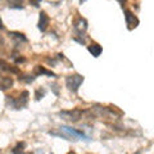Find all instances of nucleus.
Masks as SVG:
<instances>
[{
	"mask_svg": "<svg viewBox=\"0 0 154 154\" xmlns=\"http://www.w3.org/2000/svg\"><path fill=\"white\" fill-rule=\"evenodd\" d=\"M27 102H28V91H22L21 95L17 99L12 98V96H7V103L13 109H21L23 107H26Z\"/></svg>",
	"mask_w": 154,
	"mask_h": 154,
	"instance_id": "1",
	"label": "nucleus"
},
{
	"mask_svg": "<svg viewBox=\"0 0 154 154\" xmlns=\"http://www.w3.org/2000/svg\"><path fill=\"white\" fill-rule=\"evenodd\" d=\"M84 82V77L80 76V75H72L68 76L66 79V85L72 93H77V90L81 86V84Z\"/></svg>",
	"mask_w": 154,
	"mask_h": 154,
	"instance_id": "2",
	"label": "nucleus"
},
{
	"mask_svg": "<svg viewBox=\"0 0 154 154\" xmlns=\"http://www.w3.org/2000/svg\"><path fill=\"white\" fill-rule=\"evenodd\" d=\"M82 113L84 112L81 109H73V110H63V112H59V116L63 117L64 119H68L71 122H77L82 117Z\"/></svg>",
	"mask_w": 154,
	"mask_h": 154,
	"instance_id": "3",
	"label": "nucleus"
},
{
	"mask_svg": "<svg viewBox=\"0 0 154 154\" xmlns=\"http://www.w3.org/2000/svg\"><path fill=\"white\" fill-rule=\"evenodd\" d=\"M125 18H126V23H127L128 30H132V28L137 27L139 19L131 11H125Z\"/></svg>",
	"mask_w": 154,
	"mask_h": 154,
	"instance_id": "4",
	"label": "nucleus"
},
{
	"mask_svg": "<svg viewBox=\"0 0 154 154\" xmlns=\"http://www.w3.org/2000/svg\"><path fill=\"white\" fill-rule=\"evenodd\" d=\"M49 22H50V19L48 17V14L44 11H41L40 12V21H38V30L41 32H45L48 30V26H49Z\"/></svg>",
	"mask_w": 154,
	"mask_h": 154,
	"instance_id": "5",
	"label": "nucleus"
},
{
	"mask_svg": "<svg viewBox=\"0 0 154 154\" xmlns=\"http://www.w3.org/2000/svg\"><path fill=\"white\" fill-rule=\"evenodd\" d=\"M86 28H88V22H86V19L79 18L75 22V31L77 33H80V35H82V33L86 31Z\"/></svg>",
	"mask_w": 154,
	"mask_h": 154,
	"instance_id": "6",
	"label": "nucleus"
},
{
	"mask_svg": "<svg viewBox=\"0 0 154 154\" xmlns=\"http://www.w3.org/2000/svg\"><path fill=\"white\" fill-rule=\"evenodd\" d=\"M13 86L12 77H0V90H8Z\"/></svg>",
	"mask_w": 154,
	"mask_h": 154,
	"instance_id": "7",
	"label": "nucleus"
},
{
	"mask_svg": "<svg viewBox=\"0 0 154 154\" xmlns=\"http://www.w3.org/2000/svg\"><path fill=\"white\" fill-rule=\"evenodd\" d=\"M88 50L93 54V57H95V58H98L100 54H102V51H103V49H102V46H100L99 44H96V42H93V44H90L89 46H88Z\"/></svg>",
	"mask_w": 154,
	"mask_h": 154,
	"instance_id": "8",
	"label": "nucleus"
},
{
	"mask_svg": "<svg viewBox=\"0 0 154 154\" xmlns=\"http://www.w3.org/2000/svg\"><path fill=\"white\" fill-rule=\"evenodd\" d=\"M60 130H63V131L68 132V134H71V135H75L76 137H85V134H84L82 131H77V130H72V128L67 127V126H62V127H60Z\"/></svg>",
	"mask_w": 154,
	"mask_h": 154,
	"instance_id": "9",
	"label": "nucleus"
},
{
	"mask_svg": "<svg viewBox=\"0 0 154 154\" xmlns=\"http://www.w3.org/2000/svg\"><path fill=\"white\" fill-rule=\"evenodd\" d=\"M35 73H36V75H46V76L55 77V73H53L51 71L45 69L44 67H41V66H36V67H35Z\"/></svg>",
	"mask_w": 154,
	"mask_h": 154,
	"instance_id": "10",
	"label": "nucleus"
},
{
	"mask_svg": "<svg viewBox=\"0 0 154 154\" xmlns=\"http://www.w3.org/2000/svg\"><path fill=\"white\" fill-rule=\"evenodd\" d=\"M0 68H2L3 71H8V72H12V73H19L18 68H16V67H12L9 66L8 63H5V62H0Z\"/></svg>",
	"mask_w": 154,
	"mask_h": 154,
	"instance_id": "11",
	"label": "nucleus"
},
{
	"mask_svg": "<svg viewBox=\"0 0 154 154\" xmlns=\"http://www.w3.org/2000/svg\"><path fill=\"white\" fill-rule=\"evenodd\" d=\"M9 7L14 9H22L23 8V0H7Z\"/></svg>",
	"mask_w": 154,
	"mask_h": 154,
	"instance_id": "12",
	"label": "nucleus"
},
{
	"mask_svg": "<svg viewBox=\"0 0 154 154\" xmlns=\"http://www.w3.org/2000/svg\"><path fill=\"white\" fill-rule=\"evenodd\" d=\"M25 146H26V144H25V143H18L17 145L12 149V153H13V154H22V152H23V149H25Z\"/></svg>",
	"mask_w": 154,
	"mask_h": 154,
	"instance_id": "13",
	"label": "nucleus"
},
{
	"mask_svg": "<svg viewBox=\"0 0 154 154\" xmlns=\"http://www.w3.org/2000/svg\"><path fill=\"white\" fill-rule=\"evenodd\" d=\"M9 36L16 37V38H18V40H22V41H27L25 35H23V33H19V32H9Z\"/></svg>",
	"mask_w": 154,
	"mask_h": 154,
	"instance_id": "14",
	"label": "nucleus"
},
{
	"mask_svg": "<svg viewBox=\"0 0 154 154\" xmlns=\"http://www.w3.org/2000/svg\"><path fill=\"white\" fill-rule=\"evenodd\" d=\"M44 95H45V90L44 89H37L36 93H35V98H36V100H40V99H42V96Z\"/></svg>",
	"mask_w": 154,
	"mask_h": 154,
	"instance_id": "15",
	"label": "nucleus"
},
{
	"mask_svg": "<svg viewBox=\"0 0 154 154\" xmlns=\"http://www.w3.org/2000/svg\"><path fill=\"white\" fill-rule=\"evenodd\" d=\"M30 2H31V3H32L35 7H38V4H40L41 0H30Z\"/></svg>",
	"mask_w": 154,
	"mask_h": 154,
	"instance_id": "16",
	"label": "nucleus"
},
{
	"mask_svg": "<svg viewBox=\"0 0 154 154\" xmlns=\"http://www.w3.org/2000/svg\"><path fill=\"white\" fill-rule=\"evenodd\" d=\"M4 28V25H3V21H2V18H0V30H3Z\"/></svg>",
	"mask_w": 154,
	"mask_h": 154,
	"instance_id": "17",
	"label": "nucleus"
},
{
	"mask_svg": "<svg viewBox=\"0 0 154 154\" xmlns=\"http://www.w3.org/2000/svg\"><path fill=\"white\" fill-rule=\"evenodd\" d=\"M53 89H54V93L58 95V90H57V85H53Z\"/></svg>",
	"mask_w": 154,
	"mask_h": 154,
	"instance_id": "18",
	"label": "nucleus"
},
{
	"mask_svg": "<svg viewBox=\"0 0 154 154\" xmlns=\"http://www.w3.org/2000/svg\"><path fill=\"white\" fill-rule=\"evenodd\" d=\"M118 2H119V4H122V5H123V4L126 3V0H118Z\"/></svg>",
	"mask_w": 154,
	"mask_h": 154,
	"instance_id": "19",
	"label": "nucleus"
},
{
	"mask_svg": "<svg viewBox=\"0 0 154 154\" xmlns=\"http://www.w3.org/2000/svg\"><path fill=\"white\" fill-rule=\"evenodd\" d=\"M67 154H76V153H75V152H68Z\"/></svg>",
	"mask_w": 154,
	"mask_h": 154,
	"instance_id": "20",
	"label": "nucleus"
},
{
	"mask_svg": "<svg viewBox=\"0 0 154 154\" xmlns=\"http://www.w3.org/2000/svg\"><path fill=\"white\" fill-rule=\"evenodd\" d=\"M25 154H33V153H31V152H27V153H25Z\"/></svg>",
	"mask_w": 154,
	"mask_h": 154,
	"instance_id": "21",
	"label": "nucleus"
}]
</instances>
